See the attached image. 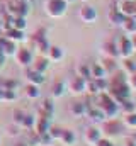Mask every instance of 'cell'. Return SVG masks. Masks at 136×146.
<instances>
[{
  "label": "cell",
  "instance_id": "ba28073f",
  "mask_svg": "<svg viewBox=\"0 0 136 146\" xmlns=\"http://www.w3.org/2000/svg\"><path fill=\"white\" fill-rule=\"evenodd\" d=\"M101 138H102V131H101V127H97V126H89L85 129V133H83V141L89 146H95Z\"/></svg>",
  "mask_w": 136,
  "mask_h": 146
},
{
  "label": "cell",
  "instance_id": "4316f807",
  "mask_svg": "<svg viewBox=\"0 0 136 146\" xmlns=\"http://www.w3.org/2000/svg\"><path fill=\"white\" fill-rule=\"evenodd\" d=\"M109 21H111L114 26H121V24H123V21H124V15H123L121 12H117V10H116V7H114V9L109 12Z\"/></svg>",
  "mask_w": 136,
  "mask_h": 146
},
{
  "label": "cell",
  "instance_id": "f35d334b",
  "mask_svg": "<svg viewBox=\"0 0 136 146\" xmlns=\"http://www.w3.org/2000/svg\"><path fill=\"white\" fill-rule=\"evenodd\" d=\"M129 39H131V44H133V49L136 51V33L133 34V36H129Z\"/></svg>",
  "mask_w": 136,
  "mask_h": 146
},
{
  "label": "cell",
  "instance_id": "8992f818",
  "mask_svg": "<svg viewBox=\"0 0 136 146\" xmlns=\"http://www.w3.org/2000/svg\"><path fill=\"white\" fill-rule=\"evenodd\" d=\"M78 17H80V21L85 22V24H94V22L97 21L99 14H97V9H95V7L85 5V7H82V9L78 10Z\"/></svg>",
  "mask_w": 136,
  "mask_h": 146
},
{
  "label": "cell",
  "instance_id": "d6986e66",
  "mask_svg": "<svg viewBox=\"0 0 136 146\" xmlns=\"http://www.w3.org/2000/svg\"><path fill=\"white\" fill-rule=\"evenodd\" d=\"M87 115H89V117H90V121H92V122H95V124H102V122L105 121V117H104V114L99 110V107H89Z\"/></svg>",
  "mask_w": 136,
  "mask_h": 146
},
{
  "label": "cell",
  "instance_id": "44dd1931",
  "mask_svg": "<svg viewBox=\"0 0 136 146\" xmlns=\"http://www.w3.org/2000/svg\"><path fill=\"white\" fill-rule=\"evenodd\" d=\"M123 126L128 129H136V110L129 114H123Z\"/></svg>",
  "mask_w": 136,
  "mask_h": 146
},
{
  "label": "cell",
  "instance_id": "60d3db41",
  "mask_svg": "<svg viewBox=\"0 0 136 146\" xmlns=\"http://www.w3.org/2000/svg\"><path fill=\"white\" fill-rule=\"evenodd\" d=\"M65 2H67V3H70V2H73V0H65Z\"/></svg>",
  "mask_w": 136,
  "mask_h": 146
},
{
  "label": "cell",
  "instance_id": "277c9868",
  "mask_svg": "<svg viewBox=\"0 0 136 146\" xmlns=\"http://www.w3.org/2000/svg\"><path fill=\"white\" fill-rule=\"evenodd\" d=\"M116 46H117V53H119V58H131L135 49H133V44H131V39L126 34H121V36L116 37Z\"/></svg>",
  "mask_w": 136,
  "mask_h": 146
},
{
  "label": "cell",
  "instance_id": "e575fe53",
  "mask_svg": "<svg viewBox=\"0 0 136 146\" xmlns=\"http://www.w3.org/2000/svg\"><path fill=\"white\" fill-rule=\"evenodd\" d=\"M15 90H2V100H15Z\"/></svg>",
  "mask_w": 136,
  "mask_h": 146
},
{
  "label": "cell",
  "instance_id": "9c48e42d",
  "mask_svg": "<svg viewBox=\"0 0 136 146\" xmlns=\"http://www.w3.org/2000/svg\"><path fill=\"white\" fill-rule=\"evenodd\" d=\"M15 60H17V63H19L21 66H29V65L33 63L34 56H33V53H31V49L21 48V49L15 51Z\"/></svg>",
  "mask_w": 136,
  "mask_h": 146
},
{
  "label": "cell",
  "instance_id": "4fadbf2b",
  "mask_svg": "<svg viewBox=\"0 0 136 146\" xmlns=\"http://www.w3.org/2000/svg\"><path fill=\"white\" fill-rule=\"evenodd\" d=\"M46 58L49 60V61H61L63 60V49L60 48V46H49L48 48V51H46Z\"/></svg>",
  "mask_w": 136,
  "mask_h": 146
},
{
  "label": "cell",
  "instance_id": "83f0119b",
  "mask_svg": "<svg viewBox=\"0 0 136 146\" xmlns=\"http://www.w3.org/2000/svg\"><path fill=\"white\" fill-rule=\"evenodd\" d=\"M77 75L82 76L83 80H90V65H87V63H80V65L77 66Z\"/></svg>",
  "mask_w": 136,
  "mask_h": 146
},
{
  "label": "cell",
  "instance_id": "8fae6325",
  "mask_svg": "<svg viewBox=\"0 0 136 146\" xmlns=\"http://www.w3.org/2000/svg\"><path fill=\"white\" fill-rule=\"evenodd\" d=\"M49 119H46V117H43V115H39L37 119H36V122H34V127L33 131L36 134H44V133H48V129H49Z\"/></svg>",
  "mask_w": 136,
  "mask_h": 146
},
{
  "label": "cell",
  "instance_id": "6da1fadb",
  "mask_svg": "<svg viewBox=\"0 0 136 146\" xmlns=\"http://www.w3.org/2000/svg\"><path fill=\"white\" fill-rule=\"evenodd\" d=\"M95 107H99L105 119H112L117 117L119 114V106L114 102V99L107 94V92H101L95 95Z\"/></svg>",
  "mask_w": 136,
  "mask_h": 146
},
{
  "label": "cell",
  "instance_id": "836d02e7",
  "mask_svg": "<svg viewBox=\"0 0 136 146\" xmlns=\"http://www.w3.org/2000/svg\"><path fill=\"white\" fill-rule=\"evenodd\" d=\"M51 143H53V138H51L48 133L39 134V146H49Z\"/></svg>",
  "mask_w": 136,
  "mask_h": 146
},
{
  "label": "cell",
  "instance_id": "8d00e7d4",
  "mask_svg": "<svg viewBox=\"0 0 136 146\" xmlns=\"http://www.w3.org/2000/svg\"><path fill=\"white\" fill-rule=\"evenodd\" d=\"M95 146H114V143H112V139H109V138H104L102 136L101 139L97 141V145Z\"/></svg>",
  "mask_w": 136,
  "mask_h": 146
},
{
  "label": "cell",
  "instance_id": "5b68a950",
  "mask_svg": "<svg viewBox=\"0 0 136 146\" xmlns=\"http://www.w3.org/2000/svg\"><path fill=\"white\" fill-rule=\"evenodd\" d=\"M85 83H87V80H83L82 76L75 75V76H71V78L68 80L67 88L73 94V95H80V94H85Z\"/></svg>",
  "mask_w": 136,
  "mask_h": 146
},
{
  "label": "cell",
  "instance_id": "e0dca14e",
  "mask_svg": "<svg viewBox=\"0 0 136 146\" xmlns=\"http://www.w3.org/2000/svg\"><path fill=\"white\" fill-rule=\"evenodd\" d=\"M87 104L85 102H73L71 104V107H70V112H71V115H75V117H82V115H87Z\"/></svg>",
  "mask_w": 136,
  "mask_h": 146
},
{
  "label": "cell",
  "instance_id": "ffe728a7",
  "mask_svg": "<svg viewBox=\"0 0 136 146\" xmlns=\"http://www.w3.org/2000/svg\"><path fill=\"white\" fill-rule=\"evenodd\" d=\"M105 75L107 73H105V70H104V66L101 63H92L90 65V78H107Z\"/></svg>",
  "mask_w": 136,
  "mask_h": 146
},
{
  "label": "cell",
  "instance_id": "d4e9b609",
  "mask_svg": "<svg viewBox=\"0 0 136 146\" xmlns=\"http://www.w3.org/2000/svg\"><path fill=\"white\" fill-rule=\"evenodd\" d=\"M5 37L7 39H10V41H22L24 39V33L22 31H19V29H14V27H10V29H7L5 31Z\"/></svg>",
  "mask_w": 136,
  "mask_h": 146
},
{
  "label": "cell",
  "instance_id": "b9f144b4",
  "mask_svg": "<svg viewBox=\"0 0 136 146\" xmlns=\"http://www.w3.org/2000/svg\"><path fill=\"white\" fill-rule=\"evenodd\" d=\"M26 2H36V0H26Z\"/></svg>",
  "mask_w": 136,
  "mask_h": 146
},
{
  "label": "cell",
  "instance_id": "484cf974",
  "mask_svg": "<svg viewBox=\"0 0 136 146\" xmlns=\"http://www.w3.org/2000/svg\"><path fill=\"white\" fill-rule=\"evenodd\" d=\"M135 110H136V106L131 99H126V100H123L119 104V112H123V114H129V112H135Z\"/></svg>",
  "mask_w": 136,
  "mask_h": 146
},
{
  "label": "cell",
  "instance_id": "9a60e30c",
  "mask_svg": "<svg viewBox=\"0 0 136 146\" xmlns=\"http://www.w3.org/2000/svg\"><path fill=\"white\" fill-rule=\"evenodd\" d=\"M26 78H27V82L29 83H33V85H41V83H44V73H39L36 72V70H27L26 72Z\"/></svg>",
  "mask_w": 136,
  "mask_h": 146
},
{
  "label": "cell",
  "instance_id": "1f68e13d",
  "mask_svg": "<svg viewBox=\"0 0 136 146\" xmlns=\"http://www.w3.org/2000/svg\"><path fill=\"white\" fill-rule=\"evenodd\" d=\"M61 131H63V127H60V126H49V129H48V134L53 138V141L55 139H60V136H61Z\"/></svg>",
  "mask_w": 136,
  "mask_h": 146
},
{
  "label": "cell",
  "instance_id": "ac0fdd59",
  "mask_svg": "<svg viewBox=\"0 0 136 146\" xmlns=\"http://www.w3.org/2000/svg\"><path fill=\"white\" fill-rule=\"evenodd\" d=\"M101 65L104 66V70L105 73H114L116 70H119V65H117V60H114V58H107V56H104V60L101 61Z\"/></svg>",
  "mask_w": 136,
  "mask_h": 146
},
{
  "label": "cell",
  "instance_id": "7c38bea8",
  "mask_svg": "<svg viewBox=\"0 0 136 146\" xmlns=\"http://www.w3.org/2000/svg\"><path fill=\"white\" fill-rule=\"evenodd\" d=\"M53 112H55V104H53V100H51V99H44L43 104L39 106V115H43V117H46V119H51Z\"/></svg>",
  "mask_w": 136,
  "mask_h": 146
},
{
  "label": "cell",
  "instance_id": "5bb4252c",
  "mask_svg": "<svg viewBox=\"0 0 136 146\" xmlns=\"http://www.w3.org/2000/svg\"><path fill=\"white\" fill-rule=\"evenodd\" d=\"M121 27H123V33L126 36H133L136 33V19L135 17H124Z\"/></svg>",
  "mask_w": 136,
  "mask_h": 146
},
{
  "label": "cell",
  "instance_id": "2e32d148",
  "mask_svg": "<svg viewBox=\"0 0 136 146\" xmlns=\"http://www.w3.org/2000/svg\"><path fill=\"white\" fill-rule=\"evenodd\" d=\"M31 65H33V70H36L39 73H44L48 70V66H49V60L46 56H37L36 60H33Z\"/></svg>",
  "mask_w": 136,
  "mask_h": 146
},
{
  "label": "cell",
  "instance_id": "74e56055",
  "mask_svg": "<svg viewBox=\"0 0 136 146\" xmlns=\"http://www.w3.org/2000/svg\"><path fill=\"white\" fill-rule=\"evenodd\" d=\"M124 145H126V146H136V138H135V136L126 138V139H124Z\"/></svg>",
  "mask_w": 136,
  "mask_h": 146
},
{
  "label": "cell",
  "instance_id": "d590c367",
  "mask_svg": "<svg viewBox=\"0 0 136 146\" xmlns=\"http://www.w3.org/2000/svg\"><path fill=\"white\" fill-rule=\"evenodd\" d=\"M126 83H128V87H129L131 90H136V72L126 76Z\"/></svg>",
  "mask_w": 136,
  "mask_h": 146
},
{
  "label": "cell",
  "instance_id": "7402d4cb",
  "mask_svg": "<svg viewBox=\"0 0 136 146\" xmlns=\"http://www.w3.org/2000/svg\"><path fill=\"white\" fill-rule=\"evenodd\" d=\"M121 70L123 73L128 76V75H131V73L136 72V61H133L131 58H123V65H121Z\"/></svg>",
  "mask_w": 136,
  "mask_h": 146
},
{
  "label": "cell",
  "instance_id": "52a82bcc",
  "mask_svg": "<svg viewBox=\"0 0 136 146\" xmlns=\"http://www.w3.org/2000/svg\"><path fill=\"white\" fill-rule=\"evenodd\" d=\"M116 10L121 12L124 17H135V14H136V0H117Z\"/></svg>",
  "mask_w": 136,
  "mask_h": 146
},
{
  "label": "cell",
  "instance_id": "cb8c5ba5",
  "mask_svg": "<svg viewBox=\"0 0 136 146\" xmlns=\"http://www.w3.org/2000/svg\"><path fill=\"white\" fill-rule=\"evenodd\" d=\"M65 90H67V83H65V82H56V83H53V87H51V95H53L55 99L63 97Z\"/></svg>",
  "mask_w": 136,
  "mask_h": 146
},
{
  "label": "cell",
  "instance_id": "603a6c76",
  "mask_svg": "<svg viewBox=\"0 0 136 146\" xmlns=\"http://www.w3.org/2000/svg\"><path fill=\"white\" fill-rule=\"evenodd\" d=\"M75 139H77V136H75V133H73L71 129H63V131H61V136H60L58 141H61L63 145H73Z\"/></svg>",
  "mask_w": 136,
  "mask_h": 146
},
{
  "label": "cell",
  "instance_id": "d6a6232c",
  "mask_svg": "<svg viewBox=\"0 0 136 146\" xmlns=\"http://www.w3.org/2000/svg\"><path fill=\"white\" fill-rule=\"evenodd\" d=\"M12 115H14V124H17V126L21 127V124H22V119H24V115H26V114H24L21 109H15Z\"/></svg>",
  "mask_w": 136,
  "mask_h": 146
},
{
  "label": "cell",
  "instance_id": "f546056e",
  "mask_svg": "<svg viewBox=\"0 0 136 146\" xmlns=\"http://www.w3.org/2000/svg\"><path fill=\"white\" fill-rule=\"evenodd\" d=\"M26 95H27L29 99H37V97L41 95L39 87H37V85H33V83H29V85L26 87Z\"/></svg>",
  "mask_w": 136,
  "mask_h": 146
},
{
  "label": "cell",
  "instance_id": "30bf717a",
  "mask_svg": "<svg viewBox=\"0 0 136 146\" xmlns=\"http://www.w3.org/2000/svg\"><path fill=\"white\" fill-rule=\"evenodd\" d=\"M102 51H104V56L117 60V58H119V53H117V46H116V37L107 39V41L104 42V46H102Z\"/></svg>",
  "mask_w": 136,
  "mask_h": 146
},
{
  "label": "cell",
  "instance_id": "4dcf8cb0",
  "mask_svg": "<svg viewBox=\"0 0 136 146\" xmlns=\"http://www.w3.org/2000/svg\"><path fill=\"white\" fill-rule=\"evenodd\" d=\"M10 27L19 29V31H24V27H26V19H24V17H12Z\"/></svg>",
  "mask_w": 136,
  "mask_h": 146
},
{
  "label": "cell",
  "instance_id": "3957f363",
  "mask_svg": "<svg viewBox=\"0 0 136 146\" xmlns=\"http://www.w3.org/2000/svg\"><path fill=\"white\" fill-rule=\"evenodd\" d=\"M44 9H46L48 15H51V17H61V15L67 14L68 3L65 0H46Z\"/></svg>",
  "mask_w": 136,
  "mask_h": 146
},
{
  "label": "cell",
  "instance_id": "ab89813d",
  "mask_svg": "<svg viewBox=\"0 0 136 146\" xmlns=\"http://www.w3.org/2000/svg\"><path fill=\"white\" fill-rule=\"evenodd\" d=\"M14 146H29V145H27V143H21V141H19V143H15Z\"/></svg>",
  "mask_w": 136,
  "mask_h": 146
},
{
  "label": "cell",
  "instance_id": "7a4b0ae2",
  "mask_svg": "<svg viewBox=\"0 0 136 146\" xmlns=\"http://www.w3.org/2000/svg\"><path fill=\"white\" fill-rule=\"evenodd\" d=\"M124 129V126H123V121L121 119H117V117H112V119H105L104 122H102V136L104 138H109V139H114V138H117V136H121V131Z\"/></svg>",
  "mask_w": 136,
  "mask_h": 146
},
{
  "label": "cell",
  "instance_id": "f1b7e54d",
  "mask_svg": "<svg viewBox=\"0 0 136 146\" xmlns=\"http://www.w3.org/2000/svg\"><path fill=\"white\" fill-rule=\"evenodd\" d=\"M34 122H36V117L34 115H24V119H22V124H21V129H27V131H33L34 127Z\"/></svg>",
  "mask_w": 136,
  "mask_h": 146
}]
</instances>
